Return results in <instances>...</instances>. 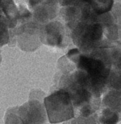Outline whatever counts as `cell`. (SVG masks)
<instances>
[{
  "label": "cell",
  "instance_id": "6da1fadb",
  "mask_svg": "<svg viewBox=\"0 0 121 124\" xmlns=\"http://www.w3.org/2000/svg\"><path fill=\"white\" fill-rule=\"evenodd\" d=\"M44 106L49 121L52 124L69 120L74 116L72 99L67 90H59L46 97Z\"/></svg>",
  "mask_w": 121,
  "mask_h": 124
},
{
  "label": "cell",
  "instance_id": "7a4b0ae2",
  "mask_svg": "<svg viewBox=\"0 0 121 124\" xmlns=\"http://www.w3.org/2000/svg\"><path fill=\"white\" fill-rule=\"evenodd\" d=\"M95 19L82 21L77 24L73 32L75 44L83 49H89L98 46L104 34V24Z\"/></svg>",
  "mask_w": 121,
  "mask_h": 124
},
{
  "label": "cell",
  "instance_id": "3957f363",
  "mask_svg": "<svg viewBox=\"0 0 121 124\" xmlns=\"http://www.w3.org/2000/svg\"><path fill=\"white\" fill-rule=\"evenodd\" d=\"M42 37L51 46H60L63 38V28L59 22H51L44 27Z\"/></svg>",
  "mask_w": 121,
  "mask_h": 124
},
{
  "label": "cell",
  "instance_id": "277c9868",
  "mask_svg": "<svg viewBox=\"0 0 121 124\" xmlns=\"http://www.w3.org/2000/svg\"><path fill=\"white\" fill-rule=\"evenodd\" d=\"M103 103L108 108L116 113L121 112V92L111 91L104 97Z\"/></svg>",
  "mask_w": 121,
  "mask_h": 124
},
{
  "label": "cell",
  "instance_id": "5b68a950",
  "mask_svg": "<svg viewBox=\"0 0 121 124\" xmlns=\"http://www.w3.org/2000/svg\"><path fill=\"white\" fill-rule=\"evenodd\" d=\"M89 4L93 13L95 15L104 14L111 10L114 4L112 0H98L89 1Z\"/></svg>",
  "mask_w": 121,
  "mask_h": 124
},
{
  "label": "cell",
  "instance_id": "8992f818",
  "mask_svg": "<svg viewBox=\"0 0 121 124\" xmlns=\"http://www.w3.org/2000/svg\"><path fill=\"white\" fill-rule=\"evenodd\" d=\"M119 120L118 113L113 111L109 108H105L102 111L100 121L103 124H116Z\"/></svg>",
  "mask_w": 121,
  "mask_h": 124
},
{
  "label": "cell",
  "instance_id": "52a82bcc",
  "mask_svg": "<svg viewBox=\"0 0 121 124\" xmlns=\"http://www.w3.org/2000/svg\"><path fill=\"white\" fill-rule=\"evenodd\" d=\"M9 39L8 33L7 30V25L5 21L0 22V46H2L8 42Z\"/></svg>",
  "mask_w": 121,
  "mask_h": 124
},
{
  "label": "cell",
  "instance_id": "ba28073f",
  "mask_svg": "<svg viewBox=\"0 0 121 124\" xmlns=\"http://www.w3.org/2000/svg\"><path fill=\"white\" fill-rule=\"evenodd\" d=\"M118 68L121 70V54H120V56H118Z\"/></svg>",
  "mask_w": 121,
  "mask_h": 124
},
{
  "label": "cell",
  "instance_id": "9c48e42d",
  "mask_svg": "<svg viewBox=\"0 0 121 124\" xmlns=\"http://www.w3.org/2000/svg\"><path fill=\"white\" fill-rule=\"evenodd\" d=\"M2 18H3V17H2V16H1V12H0V22H1V20H2Z\"/></svg>",
  "mask_w": 121,
  "mask_h": 124
}]
</instances>
